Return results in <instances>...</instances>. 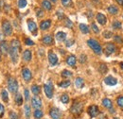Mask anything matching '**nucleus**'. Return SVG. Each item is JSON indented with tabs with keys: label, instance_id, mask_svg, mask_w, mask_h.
I'll list each match as a JSON object with an SVG mask.
<instances>
[{
	"label": "nucleus",
	"instance_id": "f257e3e1",
	"mask_svg": "<svg viewBox=\"0 0 123 119\" xmlns=\"http://www.w3.org/2000/svg\"><path fill=\"white\" fill-rule=\"evenodd\" d=\"M87 44H88V45L92 48V50L96 53V54L100 55V54L102 53L101 45L98 44V41H96V40H94V39H90V40L87 41Z\"/></svg>",
	"mask_w": 123,
	"mask_h": 119
},
{
	"label": "nucleus",
	"instance_id": "f03ea898",
	"mask_svg": "<svg viewBox=\"0 0 123 119\" xmlns=\"http://www.w3.org/2000/svg\"><path fill=\"white\" fill-rule=\"evenodd\" d=\"M8 88L11 93H16L18 91V83L16 81L15 78L10 77L8 80Z\"/></svg>",
	"mask_w": 123,
	"mask_h": 119
},
{
	"label": "nucleus",
	"instance_id": "7ed1b4c3",
	"mask_svg": "<svg viewBox=\"0 0 123 119\" xmlns=\"http://www.w3.org/2000/svg\"><path fill=\"white\" fill-rule=\"evenodd\" d=\"M19 50L18 48H14L12 46H11V48L9 49V53H10V57L12 59V61L13 63H16L17 60H18V58H19Z\"/></svg>",
	"mask_w": 123,
	"mask_h": 119
},
{
	"label": "nucleus",
	"instance_id": "20e7f679",
	"mask_svg": "<svg viewBox=\"0 0 123 119\" xmlns=\"http://www.w3.org/2000/svg\"><path fill=\"white\" fill-rule=\"evenodd\" d=\"M2 30H3V32L5 35L7 36H10L12 32V27L11 25V23L7 20H5L3 23H2Z\"/></svg>",
	"mask_w": 123,
	"mask_h": 119
},
{
	"label": "nucleus",
	"instance_id": "39448f33",
	"mask_svg": "<svg viewBox=\"0 0 123 119\" xmlns=\"http://www.w3.org/2000/svg\"><path fill=\"white\" fill-rule=\"evenodd\" d=\"M44 90H45L46 96L48 98H52V96H53V85H52L51 81H48L46 84H45Z\"/></svg>",
	"mask_w": 123,
	"mask_h": 119
},
{
	"label": "nucleus",
	"instance_id": "423d86ee",
	"mask_svg": "<svg viewBox=\"0 0 123 119\" xmlns=\"http://www.w3.org/2000/svg\"><path fill=\"white\" fill-rule=\"evenodd\" d=\"M81 111H82V104L80 103V102H74V104L73 106L71 107V112H72V113H74V114H80V113H81Z\"/></svg>",
	"mask_w": 123,
	"mask_h": 119
},
{
	"label": "nucleus",
	"instance_id": "0eeeda50",
	"mask_svg": "<svg viewBox=\"0 0 123 119\" xmlns=\"http://www.w3.org/2000/svg\"><path fill=\"white\" fill-rule=\"evenodd\" d=\"M28 28H29L30 31L33 35L37 34V25H36V23L33 20H31V19L28 20Z\"/></svg>",
	"mask_w": 123,
	"mask_h": 119
},
{
	"label": "nucleus",
	"instance_id": "6e6552de",
	"mask_svg": "<svg viewBox=\"0 0 123 119\" xmlns=\"http://www.w3.org/2000/svg\"><path fill=\"white\" fill-rule=\"evenodd\" d=\"M49 114H50L52 119H61L62 113L60 112V110L57 109V108H52L50 110V112H49Z\"/></svg>",
	"mask_w": 123,
	"mask_h": 119
},
{
	"label": "nucleus",
	"instance_id": "1a4fd4ad",
	"mask_svg": "<svg viewBox=\"0 0 123 119\" xmlns=\"http://www.w3.org/2000/svg\"><path fill=\"white\" fill-rule=\"evenodd\" d=\"M48 61H49V63L52 66H54L55 64H57V62H58V57H57V55L55 53H53V52H49L48 53Z\"/></svg>",
	"mask_w": 123,
	"mask_h": 119
},
{
	"label": "nucleus",
	"instance_id": "9d476101",
	"mask_svg": "<svg viewBox=\"0 0 123 119\" xmlns=\"http://www.w3.org/2000/svg\"><path fill=\"white\" fill-rule=\"evenodd\" d=\"M31 104H32L33 108H35L37 110V109H40L42 107V101L38 96H33L31 99Z\"/></svg>",
	"mask_w": 123,
	"mask_h": 119
},
{
	"label": "nucleus",
	"instance_id": "9b49d317",
	"mask_svg": "<svg viewBox=\"0 0 123 119\" xmlns=\"http://www.w3.org/2000/svg\"><path fill=\"white\" fill-rule=\"evenodd\" d=\"M104 82H105V84H107L109 86H115L117 83V79L112 76H109L104 78Z\"/></svg>",
	"mask_w": 123,
	"mask_h": 119
},
{
	"label": "nucleus",
	"instance_id": "f8f14e48",
	"mask_svg": "<svg viewBox=\"0 0 123 119\" xmlns=\"http://www.w3.org/2000/svg\"><path fill=\"white\" fill-rule=\"evenodd\" d=\"M98 108L96 106V105H92V106H90L89 107V109H88V113H89V115L91 116V117H96L98 114Z\"/></svg>",
	"mask_w": 123,
	"mask_h": 119
},
{
	"label": "nucleus",
	"instance_id": "ddd939ff",
	"mask_svg": "<svg viewBox=\"0 0 123 119\" xmlns=\"http://www.w3.org/2000/svg\"><path fill=\"white\" fill-rule=\"evenodd\" d=\"M115 51H116V45H114L113 43H108L107 45H106V47H105V53H106V55L109 56V55L115 53Z\"/></svg>",
	"mask_w": 123,
	"mask_h": 119
},
{
	"label": "nucleus",
	"instance_id": "4468645a",
	"mask_svg": "<svg viewBox=\"0 0 123 119\" xmlns=\"http://www.w3.org/2000/svg\"><path fill=\"white\" fill-rule=\"evenodd\" d=\"M22 76H23V78L26 81H30L31 79V77H32L31 72L30 71V69H28V68H24L22 70Z\"/></svg>",
	"mask_w": 123,
	"mask_h": 119
},
{
	"label": "nucleus",
	"instance_id": "2eb2a0df",
	"mask_svg": "<svg viewBox=\"0 0 123 119\" xmlns=\"http://www.w3.org/2000/svg\"><path fill=\"white\" fill-rule=\"evenodd\" d=\"M0 52H1V54H4V55L9 53V46H8V43L6 41L1 42V44H0Z\"/></svg>",
	"mask_w": 123,
	"mask_h": 119
},
{
	"label": "nucleus",
	"instance_id": "dca6fc26",
	"mask_svg": "<svg viewBox=\"0 0 123 119\" xmlns=\"http://www.w3.org/2000/svg\"><path fill=\"white\" fill-rule=\"evenodd\" d=\"M97 21L100 24V25H105L106 24V22H107V18H106V16L104 14H102V13H100V12H98V14H97Z\"/></svg>",
	"mask_w": 123,
	"mask_h": 119
},
{
	"label": "nucleus",
	"instance_id": "f3484780",
	"mask_svg": "<svg viewBox=\"0 0 123 119\" xmlns=\"http://www.w3.org/2000/svg\"><path fill=\"white\" fill-rule=\"evenodd\" d=\"M50 25H51V21H50V20H46V21H43V22L40 24V28H41V30H47V29H49Z\"/></svg>",
	"mask_w": 123,
	"mask_h": 119
},
{
	"label": "nucleus",
	"instance_id": "a211bd4d",
	"mask_svg": "<svg viewBox=\"0 0 123 119\" xmlns=\"http://www.w3.org/2000/svg\"><path fill=\"white\" fill-rule=\"evenodd\" d=\"M76 61H77L76 57H75V56H73V55L69 56V57L66 59V62H67V64H68V65H70V66H75Z\"/></svg>",
	"mask_w": 123,
	"mask_h": 119
},
{
	"label": "nucleus",
	"instance_id": "6ab92c4d",
	"mask_svg": "<svg viewBox=\"0 0 123 119\" xmlns=\"http://www.w3.org/2000/svg\"><path fill=\"white\" fill-rule=\"evenodd\" d=\"M56 39H57V41H59V42L64 41V40L66 39V33H64V32H62V31L58 32V33L56 34Z\"/></svg>",
	"mask_w": 123,
	"mask_h": 119
},
{
	"label": "nucleus",
	"instance_id": "aec40b11",
	"mask_svg": "<svg viewBox=\"0 0 123 119\" xmlns=\"http://www.w3.org/2000/svg\"><path fill=\"white\" fill-rule=\"evenodd\" d=\"M43 43L45 45H52L53 44V38L50 36V35H46L44 38H43Z\"/></svg>",
	"mask_w": 123,
	"mask_h": 119
},
{
	"label": "nucleus",
	"instance_id": "412c9836",
	"mask_svg": "<svg viewBox=\"0 0 123 119\" xmlns=\"http://www.w3.org/2000/svg\"><path fill=\"white\" fill-rule=\"evenodd\" d=\"M23 59L25 61H30L31 60V50H25L23 53Z\"/></svg>",
	"mask_w": 123,
	"mask_h": 119
},
{
	"label": "nucleus",
	"instance_id": "4be33fe9",
	"mask_svg": "<svg viewBox=\"0 0 123 119\" xmlns=\"http://www.w3.org/2000/svg\"><path fill=\"white\" fill-rule=\"evenodd\" d=\"M75 85L77 88H82L84 86V81L81 77H77L75 80Z\"/></svg>",
	"mask_w": 123,
	"mask_h": 119
},
{
	"label": "nucleus",
	"instance_id": "5701e85b",
	"mask_svg": "<svg viewBox=\"0 0 123 119\" xmlns=\"http://www.w3.org/2000/svg\"><path fill=\"white\" fill-rule=\"evenodd\" d=\"M108 12H109V13H111V14H117V12H118V9L116 7V6H114V5H111V6H109L108 7Z\"/></svg>",
	"mask_w": 123,
	"mask_h": 119
},
{
	"label": "nucleus",
	"instance_id": "b1692460",
	"mask_svg": "<svg viewBox=\"0 0 123 119\" xmlns=\"http://www.w3.org/2000/svg\"><path fill=\"white\" fill-rule=\"evenodd\" d=\"M42 7L46 10V11H50L51 9H52V6H51V3L49 2V1H47V0H44L43 2H42Z\"/></svg>",
	"mask_w": 123,
	"mask_h": 119
},
{
	"label": "nucleus",
	"instance_id": "393cba45",
	"mask_svg": "<svg viewBox=\"0 0 123 119\" xmlns=\"http://www.w3.org/2000/svg\"><path fill=\"white\" fill-rule=\"evenodd\" d=\"M79 28H80V31H81L82 33H84V34L89 33V30H89L88 26H86L85 24H80Z\"/></svg>",
	"mask_w": 123,
	"mask_h": 119
},
{
	"label": "nucleus",
	"instance_id": "a878e982",
	"mask_svg": "<svg viewBox=\"0 0 123 119\" xmlns=\"http://www.w3.org/2000/svg\"><path fill=\"white\" fill-rule=\"evenodd\" d=\"M102 105L105 107V108H108V109H111L113 107V104H112V101L108 98H104L102 100Z\"/></svg>",
	"mask_w": 123,
	"mask_h": 119
},
{
	"label": "nucleus",
	"instance_id": "bb28decb",
	"mask_svg": "<svg viewBox=\"0 0 123 119\" xmlns=\"http://www.w3.org/2000/svg\"><path fill=\"white\" fill-rule=\"evenodd\" d=\"M31 92H32L35 95H37L40 94L41 88H40V86H38V85H32V87H31Z\"/></svg>",
	"mask_w": 123,
	"mask_h": 119
},
{
	"label": "nucleus",
	"instance_id": "cd10ccee",
	"mask_svg": "<svg viewBox=\"0 0 123 119\" xmlns=\"http://www.w3.org/2000/svg\"><path fill=\"white\" fill-rule=\"evenodd\" d=\"M43 115H44L43 112H42L41 110H39V109H37V110L34 112V117L36 119H41L43 117Z\"/></svg>",
	"mask_w": 123,
	"mask_h": 119
},
{
	"label": "nucleus",
	"instance_id": "c85d7f7f",
	"mask_svg": "<svg viewBox=\"0 0 123 119\" xmlns=\"http://www.w3.org/2000/svg\"><path fill=\"white\" fill-rule=\"evenodd\" d=\"M1 96H2V100L4 102H8L9 101V96H8V93L6 90H3L1 93Z\"/></svg>",
	"mask_w": 123,
	"mask_h": 119
},
{
	"label": "nucleus",
	"instance_id": "c756f323",
	"mask_svg": "<svg viewBox=\"0 0 123 119\" xmlns=\"http://www.w3.org/2000/svg\"><path fill=\"white\" fill-rule=\"evenodd\" d=\"M24 109H25V114H26V117H27L28 119H30V117H31V107H30L29 105H25Z\"/></svg>",
	"mask_w": 123,
	"mask_h": 119
},
{
	"label": "nucleus",
	"instance_id": "7c9ffc66",
	"mask_svg": "<svg viewBox=\"0 0 123 119\" xmlns=\"http://www.w3.org/2000/svg\"><path fill=\"white\" fill-rule=\"evenodd\" d=\"M15 103L17 105H19V106L23 104V97H22V95H21L20 94L16 95V96H15Z\"/></svg>",
	"mask_w": 123,
	"mask_h": 119
},
{
	"label": "nucleus",
	"instance_id": "2f4dec72",
	"mask_svg": "<svg viewBox=\"0 0 123 119\" xmlns=\"http://www.w3.org/2000/svg\"><path fill=\"white\" fill-rule=\"evenodd\" d=\"M11 46H12V47H14V48H18V49L21 48L20 42H19L18 40H12V43H11Z\"/></svg>",
	"mask_w": 123,
	"mask_h": 119
},
{
	"label": "nucleus",
	"instance_id": "473e14b6",
	"mask_svg": "<svg viewBox=\"0 0 123 119\" xmlns=\"http://www.w3.org/2000/svg\"><path fill=\"white\" fill-rule=\"evenodd\" d=\"M27 5H28V1L27 0H18V7L20 9H24Z\"/></svg>",
	"mask_w": 123,
	"mask_h": 119
},
{
	"label": "nucleus",
	"instance_id": "72a5a7b5",
	"mask_svg": "<svg viewBox=\"0 0 123 119\" xmlns=\"http://www.w3.org/2000/svg\"><path fill=\"white\" fill-rule=\"evenodd\" d=\"M112 26H113V29H115V30H120L121 27H122V25L119 21H115Z\"/></svg>",
	"mask_w": 123,
	"mask_h": 119
},
{
	"label": "nucleus",
	"instance_id": "f704fd0d",
	"mask_svg": "<svg viewBox=\"0 0 123 119\" xmlns=\"http://www.w3.org/2000/svg\"><path fill=\"white\" fill-rule=\"evenodd\" d=\"M61 101L62 103H64V104L68 103L69 102V96H68V95H66V94L62 95L61 96Z\"/></svg>",
	"mask_w": 123,
	"mask_h": 119
},
{
	"label": "nucleus",
	"instance_id": "c9c22d12",
	"mask_svg": "<svg viewBox=\"0 0 123 119\" xmlns=\"http://www.w3.org/2000/svg\"><path fill=\"white\" fill-rule=\"evenodd\" d=\"M62 4L67 8V7H71L73 5V2L72 0H62Z\"/></svg>",
	"mask_w": 123,
	"mask_h": 119
},
{
	"label": "nucleus",
	"instance_id": "e433bc0d",
	"mask_svg": "<svg viewBox=\"0 0 123 119\" xmlns=\"http://www.w3.org/2000/svg\"><path fill=\"white\" fill-rule=\"evenodd\" d=\"M108 71V68L107 66H106V64H100V66H99V72L100 73H102V74H105L106 72Z\"/></svg>",
	"mask_w": 123,
	"mask_h": 119
},
{
	"label": "nucleus",
	"instance_id": "4c0bfd02",
	"mask_svg": "<svg viewBox=\"0 0 123 119\" xmlns=\"http://www.w3.org/2000/svg\"><path fill=\"white\" fill-rule=\"evenodd\" d=\"M70 85V81L69 80H64V81H62L61 83H59V86L62 88H66Z\"/></svg>",
	"mask_w": 123,
	"mask_h": 119
},
{
	"label": "nucleus",
	"instance_id": "58836bf2",
	"mask_svg": "<svg viewBox=\"0 0 123 119\" xmlns=\"http://www.w3.org/2000/svg\"><path fill=\"white\" fill-rule=\"evenodd\" d=\"M71 76H72V72H70L68 70H63L62 72V77H70Z\"/></svg>",
	"mask_w": 123,
	"mask_h": 119
},
{
	"label": "nucleus",
	"instance_id": "ea45409f",
	"mask_svg": "<svg viewBox=\"0 0 123 119\" xmlns=\"http://www.w3.org/2000/svg\"><path fill=\"white\" fill-rule=\"evenodd\" d=\"M117 105H118L120 108H123V96H119V97L117 99Z\"/></svg>",
	"mask_w": 123,
	"mask_h": 119
},
{
	"label": "nucleus",
	"instance_id": "a19ab883",
	"mask_svg": "<svg viewBox=\"0 0 123 119\" xmlns=\"http://www.w3.org/2000/svg\"><path fill=\"white\" fill-rule=\"evenodd\" d=\"M10 118L11 119H19V117H18V115H17L16 113H14V112H11V113H10Z\"/></svg>",
	"mask_w": 123,
	"mask_h": 119
},
{
	"label": "nucleus",
	"instance_id": "79ce46f5",
	"mask_svg": "<svg viewBox=\"0 0 123 119\" xmlns=\"http://www.w3.org/2000/svg\"><path fill=\"white\" fill-rule=\"evenodd\" d=\"M115 41H116V42H117L118 44H122L123 43L122 38H121L119 35H116V36H115Z\"/></svg>",
	"mask_w": 123,
	"mask_h": 119
},
{
	"label": "nucleus",
	"instance_id": "37998d69",
	"mask_svg": "<svg viewBox=\"0 0 123 119\" xmlns=\"http://www.w3.org/2000/svg\"><path fill=\"white\" fill-rule=\"evenodd\" d=\"M103 36H104L105 38L109 39V38H111V37L113 36V34H112L111 31H104V32H103Z\"/></svg>",
	"mask_w": 123,
	"mask_h": 119
},
{
	"label": "nucleus",
	"instance_id": "c03bdc74",
	"mask_svg": "<svg viewBox=\"0 0 123 119\" xmlns=\"http://www.w3.org/2000/svg\"><path fill=\"white\" fill-rule=\"evenodd\" d=\"M91 27H92V30H93V31H94L95 33H98V32H99V30H98V28L97 27V25H96L95 23H93L92 25H91Z\"/></svg>",
	"mask_w": 123,
	"mask_h": 119
},
{
	"label": "nucleus",
	"instance_id": "a18cd8bd",
	"mask_svg": "<svg viewBox=\"0 0 123 119\" xmlns=\"http://www.w3.org/2000/svg\"><path fill=\"white\" fill-rule=\"evenodd\" d=\"M36 12H37V13H36L37 17H39V18H40V17H43V16H44V12H43L42 10H40V9H38V10L36 11Z\"/></svg>",
	"mask_w": 123,
	"mask_h": 119
},
{
	"label": "nucleus",
	"instance_id": "49530a36",
	"mask_svg": "<svg viewBox=\"0 0 123 119\" xmlns=\"http://www.w3.org/2000/svg\"><path fill=\"white\" fill-rule=\"evenodd\" d=\"M80 61L81 63H84V62L86 61V56H85L84 54L80 55Z\"/></svg>",
	"mask_w": 123,
	"mask_h": 119
},
{
	"label": "nucleus",
	"instance_id": "de8ad7c7",
	"mask_svg": "<svg viewBox=\"0 0 123 119\" xmlns=\"http://www.w3.org/2000/svg\"><path fill=\"white\" fill-rule=\"evenodd\" d=\"M65 26H66L67 28H72L73 24H72V22H71L69 19H66V21H65Z\"/></svg>",
	"mask_w": 123,
	"mask_h": 119
},
{
	"label": "nucleus",
	"instance_id": "09e8293b",
	"mask_svg": "<svg viewBox=\"0 0 123 119\" xmlns=\"http://www.w3.org/2000/svg\"><path fill=\"white\" fill-rule=\"evenodd\" d=\"M24 94H25V98H26V100H29V99H30V92H29V90L28 89L25 90Z\"/></svg>",
	"mask_w": 123,
	"mask_h": 119
},
{
	"label": "nucleus",
	"instance_id": "8fccbe9b",
	"mask_svg": "<svg viewBox=\"0 0 123 119\" xmlns=\"http://www.w3.org/2000/svg\"><path fill=\"white\" fill-rule=\"evenodd\" d=\"M4 111H5L4 106L0 103V117H2V116H3V114H4Z\"/></svg>",
	"mask_w": 123,
	"mask_h": 119
},
{
	"label": "nucleus",
	"instance_id": "3c124183",
	"mask_svg": "<svg viewBox=\"0 0 123 119\" xmlns=\"http://www.w3.org/2000/svg\"><path fill=\"white\" fill-rule=\"evenodd\" d=\"M73 44H74V41H73V40H68V41H66V43H65V45H66L67 47H69V46L73 45Z\"/></svg>",
	"mask_w": 123,
	"mask_h": 119
},
{
	"label": "nucleus",
	"instance_id": "603ef678",
	"mask_svg": "<svg viewBox=\"0 0 123 119\" xmlns=\"http://www.w3.org/2000/svg\"><path fill=\"white\" fill-rule=\"evenodd\" d=\"M25 42H26V45H34V43L31 41V39H26V41H25Z\"/></svg>",
	"mask_w": 123,
	"mask_h": 119
},
{
	"label": "nucleus",
	"instance_id": "864d4df0",
	"mask_svg": "<svg viewBox=\"0 0 123 119\" xmlns=\"http://www.w3.org/2000/svg\"><path fill=\"white\" fill-rule=\"evenodd\" d=\"M57 16H58L59 19H62V18L64 17V16H63V13L61 11H58V12H57Z\"/></svg>",
	"mask_w": 123,
	"mask_h": 119
},
{
	"label": "nucleus",
	"instance_id": "5fc2aeb1",
	"mask_svg": "<svg viewBox=\"0 0 123 119\" xmlns=\"http://www.w3.org/2000/svg\"><path fill=\"white\" fill-rule=\"evenodd\" d=\"M117 3H118L119 5H121L123 7V0H117Z\"/></svg>",
	"mask_w": 123,
	"mask_h": 119
},
{
	"label": "nucleus",
	"instance_id": "6e6d98bb",
	"mask_svg": "<svg viewBox=\"0 0 123 119\" xmlns=\"http://www.w3.org/2000/svg\"><path fill=\"white\" fill-rule=\"evenodd\" d=\"M2 39H3V36H2V34H1V33H0V41H1V40H2Z\"/></svg>",
	"mask_w": 123,
	"mask_h": 119
},
{
	"label": "nucleus",
	"instance_id": "4d7b16f0",
	"mask_svg": "<svg viewBox=\"0 0 123 119\" xmlns=\"http://www.w3.org/2000/svg\"><path fill=\"white\" fill-rule=\"evenodd\" d=\"M50 1H52L53 3H55V2H57V0H50Z\"/></svg>",
	"mask_w": 123,
	"mask_h": 119
},
{
	"label": "nucleus",
	"instance_id": "13d9d810",
	"mask_svg": "<svg viewBox=\"0 0 123 119\" xmlns=\"http://www.w3.org/2000/svg\"><path fill=\"white\" fill-rule=\"evenodd\" d=\"M120 65H121V68L123 69V62H121V63H120Z\"/></svg>",
	"mask_w": 123,
	"mask_h": 119
},
{
	"label": "nucleus",
	"instance_id": "bf43d9fd",
	"mask_svg": "<svg viewBox=\"0 0 123 119\" xmlns=\"http://www.w3.org/2000/svg\"><path fill=\"white\" fill-rule=\"evenodd\" d=\"M94 1H95V2H98V0H94Z\"/></svg>",
	"mask_w": 123,
	"mask_h": 119
},
{
	"label": "nucleus",
	"instance_id": "052dcab7",
	"mask_svg": "<svg viewBox=\"0 0 123 119\" xmlns=\"http://www.w3.org/2000/svg\"><path fill=\"white\" fill-rule=\"evenodd\" d=\"M115 119H117V118H115Z\"/></svg>",
	"mask_w": 123,
	"mask_h": 119
},
{
	"label": "nucleus",
	"instance_id": "680f3d73",
	"mask_svg": "<svg viewBox=\"0 0 123 119\" xmlns=\"http://www.w3.org/2000/svg\"><path fill=\"white\" fill-rule=\"evenodd\" d=\"M0 58H1V57H0Z\"/></svg>",
	"mask_w": 123,
	"mask_h": 119
}]
</instances>
